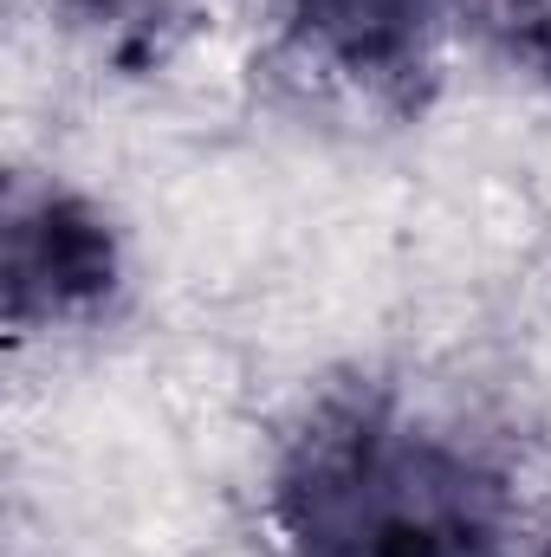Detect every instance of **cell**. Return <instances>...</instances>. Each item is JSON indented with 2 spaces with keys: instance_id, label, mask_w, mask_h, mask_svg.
Segmentation results:
<instances>
[{
  "instance_id": "cell-1",
  "label": "cell",
  "mask_w": 551,
  "mask_h": 557,
  "mask_svg": "<svg viewBox=\"0 0 551 557\" xmlns=\"http://www.w3.org/2000/svg\"><path fill=\"white\" fill-rule=\"evenodd\" d=\"M118 285V247L111 227L72 201V195H39L26 208H13V234H7V292H13V318H72L91 311L105 292Z\"/></svg>"
},
{
  "instance_id": "cell-2",
  "label": "cell",
  "mask_w": 551,
  "mask_h": 557,
  "mask_svg": "<svg viewBox=\"0 0 551 557\" xmlns=\"http://www.w3.org/2000/svg\"><path fill=\"white\" fill-rule=\"evenodd\" d=\"M434 0H285V26L338 72L390 78L415 65Z\"/></svg>"
},
{
  "instance_id": "cell-3",
  "label": "cell",
  "mask_w": 551,
  "mask_h": 557,
  "mask_svg": "<svg viewBox=\"0 0 551 557\" xmlns=\"http://www.w3.org/2000/svg\"><path fill=\"white\" fill-rule=\"evenodd\" d=\"M532 557H551V539H546V545H539V552H532Z\"/></svg>"
}]
</instances>
